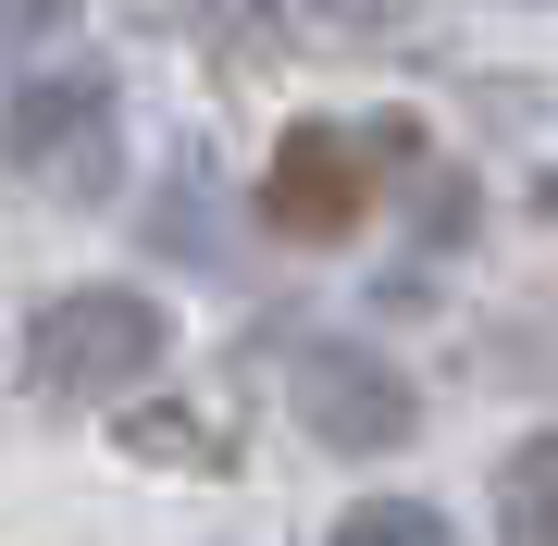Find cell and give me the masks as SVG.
Instances as JSON below:
<instances>
[{
	"instance_id": "obj_1",
	"label": "cell",
	"mask_w": 558,
	"mask_h": 546,
	"mask_svg": "<svg viewBox=\"0 0 558 546\" xmlns=\"http://www.w3.org/2000/svg\"><path fill=\"white\" fill-rule=\"evenodd\" d=\"M161 348H174V311H161L149 286H62L38 324H25V385L62 398V410H87V398L149 385Z\"/></svg>"
},
{
	"instance_id": "obj_2",
	"label": "cell",
	"mask_w": 558,
	"mask_h": 546,
	"mask_svg": "<svg viewBox=\"0 0 558 546\" xmlns=\"http://www.w3.org/2000/svg\"><path fill=\"white\" fill-rule=\"evenodd\" d=\"M112 162H124V100H112V75H25L13 100H0V174L13 186H38V199H62V211H87L112 186Z\"/></svg>"
},
{
	"instance_id": "obj_3",
	"label": "cell",
	"mask_w": 558,
	"mask_h": 546,
	"mask_svg": "<svg viewBox=\"0 0 558 546\" xmlns=\"http://www.w3.org/2000/svg\"><path fill=\"white\" fill-rule=\"evenodd\" d=\"M422 149V124H286L274 137V162H260V223H274L286 248H336L360 236V211H373V174L385 162H410Z\"/></svg>"
},
{
	"instance_id": "obj_4",
	"label": "cell",
	"mask_w": 558,
	"mask_h": 546,
	"mask_svg": "<svg viewBox=\"0 0 558 546\" xmlns=\"http://www.w3.org/2000/svg\"><path fill=\"white\" fill-rule=\"evenodd\" d=\"M286 398H299V423L323 447H348V460H385V447H410V423H422V385L398 361H373V348H299Z\"/></svg>"
},
{
	"instance_id": "obj_5",
	"label": "cell",
	"mask_w": 558,
	"mask_h": 546,
	"mask_svg": "<svg viewBox=\"0 0 558 546\" xmlns=\"http://www.w3.org/2000/svg\"><path fill=\"white\" fill-rule=\"evenodd\" d=\"M497 522H509V546H558V435H521V447H509Z\"/></svg>"
},
{
	"instance_id": "obj_6",
	"label": "cell",
	"mask_w": 558,
	"mask_h": 546,
	"mask_svg": "<svg viewBox=\"0 0 558 546\" xmlns=\"http://www.w3.org/2000/svg\"><path fill=\"white\" fill-rule=\"evenodd\" d=\"M336 546H459V534H447L435 497H360L348 522H336Z\"/></svg>"
},
{
	"instance_id": "obj_7",
	"label": "cell",
	"mask_w": 558,
	"mask_h": 546,
	"mask_svg": "<svg viewBox=\"0 0 558 546\" xmlns=\"http://www.w3.org/2000/svg\"><path fill=\"white\" fill-rule=\"evenodd\" d=\"M124 447H149V460H236V423H186V410H149V423H124Z\"/></svg>"
},
{
	"instance_id": "obj_8",
	"label": "cell",
	"mask_w": 558,
	"mask_h": 546,
	"mask_svg": "<svg viewBox=\"0 0 558 546\" xmlns=\"http://www.w3.org/2000/svg\"><path fill=\"white\" fill-rule=\"evenodd\" d=\"M87 0H0V50H38V38H62Z\"/></svg>"
}]
</instances>
